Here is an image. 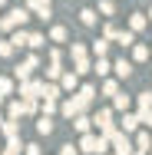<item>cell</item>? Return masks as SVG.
<instances>
[{
  "label": "cell",
  "instance_id": "12",
  "mask_svg": "<svg viewBox=\"0 0 152 155\" xmlns=\"http://www.w3.org/2000/svg\"><path fill=\"white\" fill-rule=\"evenodd\" d=\"M149 56H152V50L146 43H136V46H132V63H146Z\"/></svg>",
  "mask_w": 152,
  "mask_h": 155
},
{
  "label": "cell",
  "instance_id": "16",
  "mask_svg": "<svg viewBox=\"0 0 152 155\" xmlns=\"http://www.w3.org/2000/svg\"><path fill=\"white\" fill-rule=\"evenodd\" d=\"M60 96H63V86H60V83L50 79V83L43 86V99H60Z\"/></svg>",
  "mask_w": 152,
  "mask_h": 155
},
{
  "label": "cell",
  "instance_id": "6",
  "mask_svg": "<svg viewBox=\"0 0 152 155\" xmlns=\"http://www.w3.org/2000/svg\"><path fill=\"white\" fill-rule=\"evenodd\" d=\"M113 149H116V155H132L136 152V142H129V132H119L113 139Z\"/></svg>",
  "mask_w": 152,
  "mask_h": 155
},
{
  "label": "cell",
  "instance_id": "2",
  "mask_svg": "<svg viewBox=\"0 0 152 155\" xmlns=\"http://www.w3.org/2000/svg\"><path fill=\"white\" fill-rule=\"evenodd\" d=\"M30 20V7H13L7 17H0V30H7V33H13L17 27H23Z\"/></svg>",
  "mask_w": 152,
  "mask_h": 155
},
{
  "label": "cell",
  "instance_id": "31",
  "mask_svg": "<svg viewBox=\"0 0 152 155\" xmlns=\"http://www.w3.org/2000/svg\"><path fill=\"white\" fill-rule=\"evenodd\" d=\"M119 43H122V46H136V30H122L119 33Z\"/></svg>",
  "mask_w": 152,
  "mask_h": 155
},
{
  "label": "cell",
  "instance_id": "48",
  "mask_svg": "<svg viewBox=\"0 0 152 155\" xmlns=\"http://www.w3.org/2000/svg\"><path fill=\"white\" fill-rule=\"evenodd\" d=\"M0 152H3V145H0Z\"/></svg>",
  "mask_w": 152,
  "mask_h": 155
},
{
  "label": "cell",
  "instance_id": "7",
  "mask_svg": "<svg viewBox=\"0 0 152 155\" xmlns=\"http://www.w3.org/2000/svg\"><path fill=\"white\" fill-rule=\"evenodd\" d=\"M139 122H142V116H139V112H122V119H119V129L132 135V132L139 129Z\"/></svg>",
  "mask_w": 152,
  "mask_h": 155
},
{
  "label": "cell",
  "instance_id": "25",
  "mask_svg": "<svg viewBox=\"0 0 152 155\" xmlns=\"http://www.w3.org/2000/svg\"><path fill=\"white\" fill-rule=\"evenodd\" d=\"M20 149H23L20 139H7V145H3V152H0V155H20Z\"/></svg>",
  "mask_w": 152,
  "mask_h": 155
},
{
  "label": "cell",
  "instance_id": "45",
  "mask_svg": "<svg viewBox=\"0 0 152 155\" xmlns=\"http://www.w3.org/2000/svg\"><path fill=\"white\" fill-rule=\"evenodd\" d=\"M0 106H3V93H0Z\"/></svg>",
  "mask_w": 152,
  "mask_h": 155
},
{
  "label": "cell",
  "instance_id": "40",
  "mask_svg": "<svg viewBox=\"0 0 152 155\" xmlns=\"http://www.w3.org/2000/svg\"><path fill=\"white\" fill-rule=\"evenodd\" d=\"M23 155H43V149L36 142H30V145H23Z\"/></svg>",
  "mask_w": 152,
  "mask_h": 155
},
{
  "label": "cell",
  "instance_id": "8",
  "mask_svg": "<svg viewBox=\"0 0 152 155\" xmlns=\"http://www.w3.org/2000/svg\"><path fill=\"white\" fill-rule=\"evenodd\" d=\"M60 86H63V93H73L76 86H79V73L73 69V73H63L60 76Z\"/></svg>",
  "mask_w": 152,
  "mask_h": 155
},
{
  "label": "cell",
  "instance_id": "10",
  "mask_svg": "<svg viewBox=\"0 0 152 155\" xmlns=\"http://www.w3.org/2000/svg\"><path fill=\"white\" fill-rule=\"evenodd\" d=\"M113 73H116L119 79H129V76H132V63L129 60H116L113 63Z\"/></svg>",
  "mask_w": 152,
  "mask_h": 155
},
{
  "label": "cell",
  "instance_id": "27",
  "mask_svg": "<svg viewBox=\"0 0 152 155\" xmlns=\"http://www.w3.org/2000/svg\"><path fill=\"white\" fill-rule=\"evenodd\" d=\"M66 36H69L66 27H53V30H50V40H53V43H66Z\"/></svg>",
  "mask_w": 152,
  "mask_h": 155
},
{
  "label": "cell",
  "instance_id": "46",
  "mask_svg": "<svg viewBox=\"0 0 152 155\" xmlns=\"http://www.w3.org/2000/svg\"><path fill=\"white\" fill-rule=\"evenodd\" d=\"M149 23H152V10H149Z\"/></svg>",
  "mask_w": 152,
  "mask_h": 155
},
{
  "label": "cell",
  "instance_id": "33",
  "mask_svg": "<svg viewBox=\"0 0 152 155\" xmlns=\"http://www.w3.org/2000/svg\"><path fill=\"white\" fill-rule=\"evenodd\" d=\"M79 96H83L86 102H93V99H96V86H90V83H86V86H79Z\"/></svg>",
  "mask_w": 152,
  "mask_h": 155
},
{
  "label": "cell",
  "instance_id": "23",
  "mask_svg": "<svg viewBox=\"0 0 152 155\" xmlns=\"http://www.w3.org/2000/svg\"><path fill=\"white\" fill-rule=\"evenodd\" d=\"M136 106H139V112H149L152 109V93H139L136 96Z\"/></svg>",
  "mask_w": 152,
  "mask_h": 155
},
{
  "label": "cell",
  "instance_id": "44",
  "mask_svg": "<svg viewBox=\"0 0 152 155\" xmlns=\"http://www.w3.org/2000/svg\"><path fill=\"white\" fill-rule=\"evenodd\" d=\"M3 122H7V119H3V116H0V129H3Z\"/></svg>",
  "mask_w": 152,
  "mask_h": 155
},
{
  "label": "cell",
  "instance_id": "35",
  "mask_svg": "<svg viewBox=\"0 0 152 155\" xmlns=\"http://www.w3.org/2000/svg\"><path fill=\"white\" fill-rule=\"evenodd\" d=\"M79 20H83L86 27H96V10H83V13H79Z\"/></svg>",
  "mask_w": 152,
  "mask_h": 155
},
{
  "label": "cell",
  "instance_id": "9",
  "mask_svg": "<svg viewBox=\"0 0 152 155\" xmlns=\"http://www.w3.org/2000/svg\"><path fill=\"white\" fill-rule=\"evenodd\" d=\"M93 122L99 125V132H103V129H109V125H116V122H113V109H99V112L93 116Z\"/></svg>",
  "mask_w": 152,
  "mask_h": 155
},
{
  "label": "cell",
  "instance_id": "51",
  "mask_svg": "<svg viewBox=\"0 0 152 155\" xmlns=\"http://www.w3.org/2000/svg\"><path fill=\"white\" fill-rule=\"evenodd\" d=\"M113 155H116V152H113Z\"/></svg>",
  "mask_w": 152,
  "mask_h": 155
},
{
  "label": "cell",
  "instance_id": "3",
  "mask_svg": "<svg viewBox=\"0 0 152 155\" xmlns=\"http://www.w3.org/2000/svg\"><path fill=\"white\" fill-rule=\"evenodd\" d=\"M86 106H90V102H86V99L79 96V89H76L69 99H63V102H60V112L66 116V119H76L79 112H86Z\"/></svg>",
  "mask_w": 152,
  "mask_h": 155
},
{
  "label": "cell",
  "instance_id": "11",
  "mask_svg": "<svg viewBox=\"0 0 152 155\" xmlns=\"http://www.w3.org/2000/svg\"><path fill=\"white\" fill-rule=\"evenodd\" d=\"M0 132H3V139H20V122L17 119H7Z\"/></svg>",
  "mask_w": 152,
  "mask_h": 155
},
{
  "label": "cell",
  "instance_id": "32",
  "mask_svg": "<svg viewBox=\"0 0 152 155\" xmlns=\"http://www.w3.org/2000/svg\"><path fill=\"white\" fill-rule=\"evenodd\" d=\"M53 112H60V102L56 99H43V116H53Z\"/></svg>",
  "mask_w": 152,
  "mask_h": 155
},
{
  "label": "cell",
  "instance_id": "38",
  "mask_svg": "<svg viewBox=\"0 0 152 155\" xmlns=\"http://www.w3.org/2000/svg\"><path fill=\"white\" fill-rule=\"evenodd\" d=\"M113 10H116V3H113V0H99V13L113 17Z\"/></svg>",
  "mask_w": 152,
  "mask_h": 155
},
{
  "label": "cell",
  "instance_id": "5",
  "mask_svg": "<svg viewBox=\"0 0 152 155\" xmlns=\"http://www.w3.org/2000/svg\"><path fill=\"white\" fill-rule=\"evenodd\" d=\"M36 66H40V60H36V56H27V60H23L17 69H13V76L23 83V79H30V76H33V69H36Z\"/></svg>",
  "mask_w": 152,
  "mask_h": 155
},
{
  "label": "cell",
  "instance_id": "24",
  "mask_svg": "<svg viewBox=\"0 0 152 155\" xmlns=\"http://www.w3.org/2000/svg\"><path fill=\"white\" fill-rule=\"evenodd\" d=\"M63 73H66V69H63L60 63H50V66H46V79H53V83H60Z\"/></svg>",
  "mask_w": 152,
  "mask_h": 155
},
{
  "label": "cell",
  "instance_id": "41",
  "mask_svg": "<svg viewBox=\"0 0 152 155\" xmlns=\"http://www.w3.org/2000/svg\"><path fill=\"white\" fill-rule=\"evenodd\" d=\"M60 155H76V145H63V149H60Z\"/></svg>",
  "mask_w": 152,
  "mask_h": 155
},
{
  "label": "cell",
  "instance_id": "49",
  "mask_svg": "<svg viewBox=\"0 0 152 155\" xmlns=\"http://www.w3.org/2000/svg\"><path fill=\"white\" fill-rule=\"evenodd\" d=\"M149 155H152V149H149Z\"/></svg>",
  "mask_w": 152,
  "mask_h": 155
},
{
  "label": "cell",
  "instance_id": "47",
  "mask_svg": "<svg viewBox=\"0 0 152 155\" xmlns=\"http://www.w3.org/2000/svg\"><path fill=\"white\" fill-rule=\"evenodd\" d=\"M3 3H7V0H0V7H3Z\"/></svg>",
  "mask_w": 152,
  "mask_h": 155
},
{
  "label": "cell",
  "instance_id": "18",
  "mask_svg": "<svg viewBox=\"0 0 152 155\" xmlns=\"http://www.w3.org/2000/svg\"><path fill=\"white\" fill-rule=\"evenodd\" d=\"M10 40H13V46H17V50H20V46H30V33L20 30V27L13 30V36H10Z\"/></svg>",
  "mask_w": 152,
  "mask_h": 155
},
{
  "label": "cell",
  "instance_id": "36",
  "mask_svg": "<svg viewBox=\"0 0 152 155\" xmlns=\"http://www.w3.org/2000/svg\"><path fill=\"white\" fill-rule=\"evenodd\" d=\"M43 43H46V36H43V33H30V50H40Z\"/></svg>",
  "mask_w": 152,
  "mask_h": 155
},
{
  "label": "cell",
  "instance_id": "30",
  "mask_svg": "<svg viewBox=\"0 0 152 155\" xmlns=\"http://www.w3.org/2000/svg\"><path fill=\"white\" fill-rule=\"evenodd\" d=\"M103 96H119V83L116 79H106L103 83Z\"/></svg>",
  "mask_w": 152,
  "mask_h": 155
},
{
  "label": "cell",
  "instance_id": "19",
  "mask_svg": "<svg viewBox=\"0 0 152 155\" xmlns=\"http://www.w3.org/2000/svg\"><path fill=\"white\" fill-rule=\"evenodd\" d=\"M129 102H132V99H129V96H126V93L113 96V109H116V112H129Z\"/></svg>",
  "mask_w": 152,
  "mask_h": 155
},
{
  "label": "cell",
  "instance_id": "39",
  "mask_svg": "<svg viewBox=\"0 0 152 155\" xmlns=\"http://www.w3.org/2000/svg\"><path fill=\"white\" fill-rule=\"evenodd\" d=\"M23 99V96H20ZM36 112V99H23V116H33Z\"/></svg>",
  "mask_w": 152,
  "mask_h": 155
},
{
  "label": "cell",
  "instance_id": "43",
  "mask_svg": "<svg viewBox=\"0 0 152 155\" xmlns=\"http://www.w3.org/2000/svg\"><path fill=\"white\" fill-rule=\"evenodd\" d=\"M132 155H149V152H146V149H136V152H132Z\"/></svg>",
  "mask_w": 152,
  "mask_h": 155
},
{
  "label": "cell",
  "instance_id": "21",
  "mask_svg": "<svg viewBox=\"0 0 152 155\" xmlns=\"http://www.w3.org/2000/svg\"><path fill=\"white\" fill-rule=\"evenodd\" d=\"M90 53H93V56H106V53H109V40H106V36L96 40V43L90 46Z\"/></svg>",
  "mask_w": 152,
  "mask_h": 155
},
{
  "label": "cell",
  "instance_id": "1",
  "mask_svg": "<svg viewBox=\"0 0 152 155\" xmlns=\"http://www.w3.org/2000/svg\"><path fill=\"white\" fill-rule=\"evenodd\" d=\"M109 145H113V142H109L103 132H99V135L86 132V135L79 139V152H86V155H106V152H109Z\"/></svg>",
  "mask_w": 152,
  "mask_h": 155
},
{
  "label": "cell",
  "instance_id": "17",
  "mask_svg": "<svg viewBox=\"0 0 152 155\" xmlns=\"http://www.w3.org/2000/svg\"><path fill=\"white\" fill-rule=\"evenodd\" d=\"M146 23H149V17H146V13H132V17H129V30H146Z\"/></svg>",
  "mask_w": 152,
  "mask_h": 155
},
{
  "label": "cell",
  "instance_id": "22",
  "mask_svg": "<svg viewBox=\"0 0 152 155\" xmlns=\"http://www.w3.org/2000/svg\"><path fill=\"white\" fill-rule=\"evenodd\" d=\"M136 149H152V132H136Z\"/></svg>",
  "mask_w": 152,
  "mask_h": 155
},
{
  "label": "cell",
  "instance_id": "42",
  "mask_svg": "<svg viewBox=\"0 0 152 155\" xmlns=\"http://www.w3.org/2000/svg\"><path fill=\"white\" fill-rule=\"evenodd\" d=\"M139 116H142V122H146V125L152 129V109H149V112H139Z\"/></svg>",
  "mask_w": 152,
  "mask_h": 155
},
{
  "label": "cell",
  "instance_id": "13",
  "mask_svg": "<svg viewBox=\"0 0 152 155\" xmlns=\"http://www.w3.org/2000/svg\"><path fill=\"white\" fill-rule=\"evenodd\" d=\"M90 125H93V119H90V116H86V112H79V116L73 119V129H76L79 135H86V132H90Z\"/></svg>",
  "mask_w": 152,
  "mask_h": 155
},
{
  "label": "cell",
  "instance_id": "37",
  "mask_svg": "<svg viewBox=\"0 0 152 155\" xmlns=\"http://www.w3.org/2000/svg\"><path fill=\"white\" fill-rule=\"evenodd\" d=\"M119 33H122V30H116V23H106L103 36H106V40H119Z\"/></svg>",
  "mask_w": 152,
  "mask_h": 155
},
{
  "label": "cell",
  "instance_id": "4",
  "mask_svg": "<svg viewBox=\"0 0 152 155\" xmlns=\"http://www.w3.org/2000/svg\"><path fill=\"white\" fill-rule=\"evenodd\" d=\"M43 86L46 83H40V79H23L20 83V96L23 99H43Z\"/></svg>",
  "mask_w": 152,
  "mask_h": 155
},
{
  "label": "cell",
  "instance_id": "28",
  "mask_svg": "<svg viewBox=\"0 0 152 155\" xmlns=\"http://www.w3.org/2000/svg\"><path fill=\"white\" fill-rule=\"evenodd\" d=\"M69 53H73V60H83V56H90V46H86V43H73Z\"/></svg>",
  "mask_w": 152,
  "mask_h": 155
},
{
  "label": "cell",
  "instance_id": "26",
  "mask_svg": "<svg viewBox=\"0 0 152 155\" xmlns=\"http://www.w3.org/2000/svg\"><path fill=\"white\" fill-rule=\"evenodd\" d=\"M73 63H76V73H79V76L93 73V63H90V56H83V60H73Z\"/></svg>",
  "mask_w": 152,
  "mask_h": 155
},
{
  "label": "cell",
  "instance_id": "34",
  "mask_svg": "<svg viewBox=\"0 0 152 155\" xmlns=\"http://www.w3.org/2000/svg\"><path fill=\"white\" fill-rule=\"evenodd\" d=\"M0 93H3V96L13 93V79H10V76H0Z\"/></svg>",
  "mask_w": 152,
  "mask_h": 155
},
{
  "label": "cell",
  "instance_id": "14",
  "mask_svg": "<svg viewBox=\"0 0 152 155\" xmlns=\"http://www.w3.org/2000/svg\"><path fill=\"white\" fill-rule=\"evenodd\" d=\"M93 73H96V76H106V73H113V63L106 60V56H96V63H93Z\"/></svg>",
  "mask_w": 152,
  "mask_h": 155
},
{
  "label": "cell",
  "instance_id": "29",
  "mask_svg": "<svg viewBox=\"0 0 152 155\" xmlns=\"http://www.w3.org/2000/svg\"><path fill=\"white\" fill-rule=\"evenodd\" d=\"M13 50H17V46H13V40H0V56H3V60H10V56H13Z\"/></svg>",
  "mask_w": 152,
  "mask_h": 155
},
{
  "label": "cell",
  "instance_id": "15",
  "mask_svg": "<svg viewBox=\"0 0 152 155\" xmlns=\"http://www.w3.org/2000/svg\"><path fill=\"white\" fill-rule=\"evenodd\" d=\"M36 132L40 135H53V116H40L36 119Z\"/></svg>",
  "mask_w": 152,
  "mask_h": 155
},
{
  "label": "cell",
  "instance_id": "50",
  "mask_svg": "<svg viewBox=\"0 0 152 155\" xmlns=\"http://www.w3.org/2000/svg\"><path fill=\"white\" fill-rule=\"evenodd\" d=\"M0 33H3V30H0Z\"/></svg>",
  "mask_w": 152,
  "mask_h": 155
},
{
  "label": "cell",
  "instance_id": "20",
  "mask_svg": "<svg viewBox=\"0 0 152 155\" xmlns=\"http://www.w3.org/2000/svg\"><path fill=\"white\" fill-rule=\"evenodd\" d=\"M20 116H23V99H13L7 106V119H20Z\"/></svg>",
  "mask_w": 152,
  "mask_h": 155
}]
</instances>
